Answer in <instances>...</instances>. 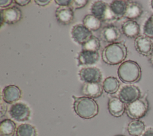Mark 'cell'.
<instances>
[{
  "mask_svg": "<svg viewBox=\"0 0 153 136\" xmlns=\"http://www.w3.org/2000/svg\"><path fill=\"white\" fill-rule=\"evenodd\" d=\"M119 78L126 83L138 81L141 77V69L139 64L131 60L121 63L117 71Z\"/></svg>",
  "mask_w": 153,
  "mask_h": 136,
  "instance_id": "3",
  "label": "cell"
},
{
  "mask_svg": "<svg viewBox=\"0 0 153 136\" xmlns=\"http://www.w3.org/2000/svg\"><path fill=\"white\" fill-rule=\"evenodd\" d=\"M35 2L38 5L45 6L50 2V0H35Z\"/></svg>",
  "mask_w": 153,
  "mask_h": 136,
  "instance_id": "31",
  "label": "cell"
},
{
  "mask_svg": "<svg viewBox=\"0 0 153 136\" xmlns=\"http://www.w3.org/2000/svg\"><path fill=\"white\" fill-rule=\"evenodd\" d=\"M78 75L81 81L85 83H100L102 78L100 70L95 67H87L81 68Z\"/></svg>",
  "mask_w": 153,
  "mask_h": 136,
  "instance_id": "9",
  "label": "cell"
},
{
  "mask_svg": "<svg viewBox=\"0 0 153 136\" xmlns=\"http://www.w3.org/2000/svg\"><path fill=\"white\" fill-rule=\"evenodd\" d=\"M136 51L144 56H150L153 52V44L151 40L146 36H139L134 40Z\"/></svg>",
  "mask_w": 153,
  "mask_h": 136,
  "instance_id": "12",
  "label": "cell"
},
{
  "mask_svg": "<svg viewBox=\"0 0 153 136\" xmlns=\"http://www.w3.org/2000/svg\"><path fill=\"white\" fill-rule=\"evenodd\" d=\"M127 2L128 1L115 0L112 1L110 3V8L116 19L124 17L127 5Z\"/></svg>",
  "mask_w": 153,
  "mask_h": 136,
  "instance_id": "20",
  "label": "cell"
},
{
  "mask_svg": "<svg viewBox=\"0 0 153 136\" xmlns=\"http://www.w3.org/2000/svg\"><path fill=\"white\" fill-rule=\"evenodd\" d=\"M14 2L20 6H25L30 2V0H16Z\"/></svg>",
  "mask_w": 153,
  "mask_h": 136,
  "instance_id": "33",
  "label": "cell"
},
{
  "mask_svg": "<svg viewBox=\"0 0 153 136\" xmlns=\"http://www.w3.org/2000/svg\"><path fill=\"white\" fill-rule=\"evenodd\" d=\"M56 4L59 5L60 7H70L72 5V1L71 0H55Z\"/></svg>",
  "mask_w": 153,
  "mask_h": 136,
  "instance_id": "29",
  "label": "cell"
},
{
  "mask_svg": "<svg viewBox=\"0 0 153 136\" xmlns=\"http://www.w3.org/2000/svg\"><path fill=\"white\" fill-rule=\"evenodd\" d=\"M120 84V82L117 78L114 77H108L103 81L102 87L106 93L114 94L118 90Z\"/></svg>",
  "mask_w": 153,
  "mask_h": 136,
  "instance_id": "22",
  "label": "cell"
},
{
  "mask_svg": "<svg viewBox=\"0 0 153 136\" xmlns=\"http://www.w3.org/2000/svg\"><path fill=\"white\" fill-rule=\"evenodd\" d=\"M108 108L109 113L115 117H121L126 110L124 103L116 96H112L109 98L108 102Z\"/></svg>",
  "mask_w": 153,
  "mask_h": 136,
  "instance_id": "16",
  "label": "cell"
},
{
  "mask_svg": "<svg viewBox=\"0 0 153 136\" xmlns=\"http://www.w3.org/2000/svg\"><path fill=\"white\" fill-rule=\"evenodd\" d=\"M141 136H153V128H147Z\"/></svg>",
  "mask_w": 153,
  "mask_h": 136,
  "instance_id": "32",
  "label": "cell"
},
{
  "mask_svg": "<svg viewBox=\"0 0 153 136\" xmlns=\"http://www.w3.org/2000/svg\"><path fill=\"white\" fill-rule=\"evenodd\" d=\"M140 96V91L138 87L133 84L123 86L118 93V98L124 103L130 104L139 99Z\"/></svg>",
  "mask_w": 153,
  "mask_h": 136,
  "instance_id": "7",
  "label": "cell"
},
{
  "mask_svg": "<svg viewBox=\"0 0 153 136\" xmlns=\"http://www.w3.org/2000/svg\"><path fill=\"white\" fill-rule=\"evenodd\" d=\"M88 2L87 0H74L72 1V7L75 9H80L84 7Z\"/></svg>",
  "mask_w": 153,
  "mask_h": 136,
  "instance_id": "28",
  "label": "cell"
},
{
  "mask_svg": "<svg viewBox=\"0 0 153 136\" xmlns=\"http://www.w3.org/2000/svg\"><path fill=\"white\" fill-rule=\"evenodd\" d=\"M120 30L115 25H109L103 27L100 32L101 40L104 42L112 44L116 43L121 37Z\"/></svg>",
  "mask_w": 153,
  "mask_h": 136,
  "instance_id": "11",
  "label": "cell"
},
{
  "mask_svg": "<svg viewBox=\"0 0 153 136\" xmlns=\"http://www.w3.org/2000/svg\"><path fill=\"white\" fill-rule=\"evenodd\" d=\"M151 7H152V8L153 9V0H152V1H151Z\"/></svg>",
  "mask_w": 153,
  "mask_h": 136,
  "instance_id": "36",
  "label": "cell"
},
{
  "mask_svg": "<svg viewBox=\"0 0 153 136\" xmlns=\"http://www.w3.org/2000/svg\"><path fill=\"white\" fill-rule=\"evenodd\" d=\"M123 33L128 38H134L139 37L140 26L134 20H128L124 22L121 26Z\"/></svg>",
  "mask_w": 153,
  "mask_h": 136,
  "instance_id": "18",
  "label": "cell"
},
{
  "mask_svg": "<svg viewBox=\"0 0 153 136\" xmlns=\"http://www.w3.org/2000/svg\"><path fill=\"white\" fill-rule=\"evenodd\" d=\"M149 62H150V63L151 64V65L153 66V52H152V53L149 56Z\"/></svg>",
  "mask_w": 153,
  "mask_h": 136,
  "instance_id": "35",
  "label": "cell"
},
{
  "mask_svg": "<svg viewBox=\"0 0 153 136\" xmlns=\"http://www.w3.org/2000/svg\"><path fill=\"white\" fill-rule=\"evenodd\" d=\"M115 136H124V135H115Z\"/></svg>",
  "mask_w": 153,
  "mask_h": 136,
  "instance_id": "37",
  "label": "cell"
},
{
  "mask_svg": "<svg viewBox=\"0 0 153 136\" xmlns=\"http://www.w3.org/2000/svg\"><path fill=\"white\" fill-rule=\"evenodd\" d=\"M1 26L4 23L12 25L20 21L22 17L21 10L17 7L13 6L1 10Z\"/></svg>",
  "mask_w": 153,
  "mask_h": 136,
  "instance_id": "8",
  "label": "cell"
},
{
  "mask_svg": "<svg viewBox=\"0 0 153 136\" xmlns=\"http://www.w3.org/2000/svg\"><path fill=\"white\" fill-rule=\"evenodd\" d=\"M82 24L91 31H96L101 27V21L91 14L84 16Z\"/></svg>",
  "mask_w": 153,
  "mask_h": 136,
  "instance_id": "24",
  "label": "cell"
},
{
  "mask_svg": "<svg viewBox=\"0 0 153 136\" xmlns=\"http://www.w3.org/2000/svg\"><path fill=\"white\" fill-rule=\"evenodd\" d=\"M56 19L62 25L70 24L74 20V13L71 7H59L55 11Z\"/></svg>",
  "mask_w": 153,
  "mask_h": 136,
  "instance_id": "14",
  "label": "cell"
},
{
  "mask_svg": "<svg viewBox=\"0 0 153 136\" xmlns=\"http://www.w3.org/2000/svg\"><path fill=\"white\" fill-rule=\"evenodd\" d=\"M16 123L11 119H6L1 122L0 135L1 136H14L16 132Z\"/></svg>",
  "mask_w": 153,
  "mask_h": 136,
  "instance_id": "21",
  "label": "cell"
},
{
  "mask_svg": "<svg viewBox=\"0 0 153 136\" xmlns=\"http://www.w3.org/2000/svg\"><path fill=\"white\" fill-rule=\"evenodd\" d=\"M145 36L151 38H153V14L145 22L143 29Z\"/></svg>",
  "mask_w": 153,
  "mask_h": 136,
  "instance_id": "27",
  "label": "cell"
},
{
  "mask_svg": "<svg viewBox=\"0 0 153 136\" xmlns=\"http://www.w3.org/2000/svg\"><path fill=\"white\" fill-rule=\"evenodd\" d=\"M13 2L11 0H0V7L1 8H6L10 5Z\"/></svg>",
  "mask_w": 153,
  "mask_h": 136,
  "instance_id": "30",
  "label": "cell"
},
{
  "mask_svg": "<svg viewBox=\"0 0 153 136\" xmlns=\"http://www.w3.org/2000/svg\"><path fill=\"white\" fill-rule=\"evenodd\" d=\"M127 131L131 136H140L145 131V124L139 119L133 120L128 123Z\"/></svg>",
  "mask_w": 153,
  "mask_h": 136,
  "instance_id": "23",
  "label": "cell"
},
{
  "mask_svg": "<svg viewBox=\"0 0 153 136\" xmlns=\"http://www.w3.org/2000/svg\"><path fill=\"white\" fill-rule=\"evenodd\" d=\"M90 11L91 14L101 22H109L116 19L109 5L103 1H94L90 7Z\"/></svg>",
  "mask_w": 153,
  "mask_h": 136,
  "instance_id": "5",
  "label": "cell"
},
{
  "mask_svg": "<svg viewBox=\"0 0 153 136\" xmlns=\"http://www.w3.org/2000/svg\"><path fill=\"white\" fill-rule=\"evenodd\" d=\"M81 92L85 96L91 98L100 97L103 93V87L100 83H85Z\"/></svg>",
  "mask_w": 153,
  "mask_h": 136,
  "instance_id": "17",
  "label": "cell"
},
{
  "mask_svg": "<svg viewBox=\"0 0 153 136\" xmlns=\"http://www.w3.org/2000/svg\"><path fill=\"white\" fill-rule=\"evenodd\" d=\"M100 48V42L98 38L92 36L87 41L82 45V50L98 52Z\"/></svg>",
  "mask_w": 153,
  "mask_h": 136,
  "instance_id": "26",
  "label": "cell"
},
{
  "mask_svg": "<svg viewBox=\"0 0 153 136\" xmlns=\"http://www.w3.org/2000/svg\"><path fill=\"white\" fill-rule=\"evenodd\" d=\"M74 110L75 113L82 119H91L99 112V106L93 98L87 96L75 97L73 96Z\"/></svg>",
  "mask_w": 153,
  "mask_h": 136,
  "instance_id": "1",
  "label": "cell"
},
{
  "mask_svg": "<svg viewBox=\"0 0 153 136\" xmlns=\"http://www.w3.org/2000/svg\"><path fill=\"white\" fill-rule=\"evenodd\" d=\"M143 13L142 5L136 1H128L124 17L133 20L140 17Z\"/></svg>",
  "mask_w": 153,
  "mask_h": 136,
  "instance_id": "19",
  "label": "cell"
},
{
  "mask_svg": "<svg viewBox=\"0 0 153 136\" xmlns=\"http://www.w3.org/2000/svg\"><path fill=\"white\" fill-rule=\"evenodd\" d=\"M78 65H91L97 62L99 59L98 52L81 50L78 56Z\"/></svg>",
  "mask_w": 153,
  "mask_h": 136,
  "instance_id": "15",
  "label": "cell"
},
{
  "mask_svg": "<svg viewBox=\"0 0 153 136\" xmlns=\"http://www.w3.org/2000/svg\"><path fill=\"white\" fill-rule=\"evenodd\" d=\"M9 114L11 118L17 122L26 121L29 119V107L23 102H16L10 108Z\"/></svg>",
  "mask_w": 153,
  "mask_h": 136,
  "instance_id": "6",
  "label": "cell"
},
{
  "mask_svg": "<svg viewBox=\"0 0 153 136\" xmlns=\"http://www.w3.org/2000/svg\"><path fill=\"white\" fill-rule=\"evenodd\" d=\"M21 95V90L18 86L16 85H8L3 89L2 98L5 102L13 104L20 98Z\"/></svg>",
  "mask_w": 153,
  "mask_h": 136,
  "instance_id": "13",
  "label": "cell"
},
{
  "mask_svg": "<svg viewBox=\"0 0 153 136\" xmlns=\"http://www.w3.org/2000/svg\"><path fill=\"white\" fill-rule=\"evenodd\" d=\"M7 109V106L1 102V117H2L5 114Z\"/></svg>",
  "mask_w": 153,
  "mask_h": 136,
  "instance_id": "34",
  "label": "cell"
},
{
  "mask_svg": "<svg viewBox=\"0 0 153 136\" xmlns=\"http://www.w3.org/2000/svg\"><path fill=\"white\" fill-rule=\"evenodd\" d=\"M127 49L123 43L116 42L106 46L102 53L104 62L108 65H115L121 63L126 59Z\"/></svg>",
  "mask_w": 153,
  "mask_h": 136,
  "instance_id": "2",
  "label": "cell"
},
{
  "mask_svg": "<svg viewBox=\"0 0 153 136\" xmlns=\"http://www.w3.org/2000/svg\"><path fill=\"white\" fill-rule=\"evenodd\" d=\"M149 109V103L146 98H139L134 101L127 104L126 111L127 116L132 119L137 120L144 117Z\"/></svg>",
  "mask_w": 153,
  "mask_h": 136,
  "instance_id": "4",
  "label": "cell"
},
{
  "mask_svg": "<svg viewBox=\"0 0 153 136\" xmlns=\"http://www.w3.org/2000/svg\"><path fill=\"white\" fill-rule=\"evenodd\" d=\"M72 39L79 44H84L93 35L91 31L87 28L83 24L74 25L71 31Z\"/></svg>",
  "mask_w": 153,
  "mask_h": 136,
  "instance_id": "10",
  "label": "cell"
},
{
  "mask_svg": "<svg viewBox=\"0 0 153 136\" xmlns=\"http://www.w3.org/2000/svg\"><path fill=\"white\" fill-rule=\"evenodd\" d=\"M16 136H36V131L35 127L28 123L20 125L16 129Z\"/></svg>",
  "mask_w": 153,
  "mask_h": 136,
  "instance_id": "25",
  "label": "cell"
}]
</instances>
